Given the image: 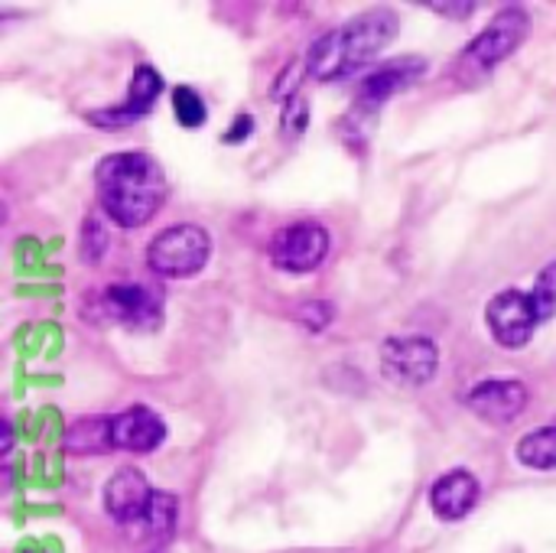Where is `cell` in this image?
<instances>
[{
  "label": "cell",
  "instance_id": "obj_1",
  "mask_svg": "<svg viewBox=\"0 0 556 553\" xmlns=\"http://www.w3.org/2000/svg\"><path fill=\"white\" fill-rule=\"evenodd\" d=\"M94 186L104 215L121 228L147 225L169 196L160 160L143 150H121L104 156L94 169Z\"/></svg>",
  "mask_w": 556,
  "mask_h": 553
},
{
  "label": "cell",
  "instance_id": "obj_2",
  "mask_svg": "<svg viewBox=\"0 0 556 553\" xmlns=\"http://www.w3.org/2000/svg\"><path fill=\"white\" fill-rule=\"evenodd\" d=\"M397 13L388 7H375L368 13L352 16L339 29H329L306 49V72L316 81H342L368 68L388 42L397 36Z\"/></svg>",
  "mask_w": 556,
  "mask_h": 553
},
{
  "label": "cell",
  "instance_id": "obj_3",
  "mask_svg": "<svg viewBox=\"0 0 556 553\" xmlns=\"http://www.w3.org/2000/svg\"><path fill=\"white\" fill-rule=\"evenodd\" d=\"M531 33V13L525 7H505L502 13H495L485 29L456 55V68L453 78L466 88L485 81Z\"/></svg>",
  "mask_w": 556,
  "mask_h": 553
},
{
  "label": "cell",
  "instance_id": "obj_4",
  "mask_svg": "<svg viewBox=\"0 0 556 553\" xmlns=\"http://www.w3.org/2000/svg\"><path fill=\"white\" fill-rule=\"evenodd\" d=\"M212 257V235L202 225L182 222V225H169L163 228L150 248H147V264L156 277H195Z\"/></svg>",
  "mask_w": 556,
  "mask_h": 553
},
{
  "label": "cell",
  "instance_id": "obj_5",
  "mask_svg": "<svg viewBox=\"0 0 556 553\" xmlns=\"http://www.w3.org/2000/svg\"><path fill=\"white\" fill-rule=\"evenodd\" d=\"M440 368V349L427 336H394L381 345V372L404 388L430 385Z\"/></svg>",
  "mask_w": 556,
  "mask_h": 553
},
{
  "label": "cell",
  "instance_id": "obj_6",
  "mask_svg": "<svg viewBox=\"0 0 556 553\" xmlns=\"http://www.w3.org/2000/svg\"><path fill=\"white\" fill-rule=\"evenodd\" d=\"M270 264L287 274H309L329 254V231L319 222H296L280 228L267 244Z\"/></svg>",
  "mask_w": 556,
  "mask_h": 553
},
{
  "label": "cell",
  "instance_id": "obj_7",
  "mask_svg": "<svg viewBox=\"0 0 556 553\" xmlns=\"http://www.w3.org/2000/svg\"><path fill=\"white\" fill-rule=\"evenodd\" d=\"M485 323L492 339L502 349H525L534 336V329L541 326V313L534 306V297L525 290H502L498 297L489 300L485 306Z\"/></svg>",
  "mask_w": 556,
  "mask_h": 553
},
{
  "label": "cell",
  "instance_id": "obj_8",
  "mask_svg": "<svg viewBox=\"0 0 556 553\" xmlns=\"http://www.w3.org/2000/svg\"><path fill=\"white\" fill-rule=\"evenodd\" d=\"M160 91H163V75H160L153 65L140 62V65L134 68V78H130V91H127V98H124L121 104H114V108L88 111V121H91L94 127H108V130H117V127L137 124V121H143V117L153 111V104H156Z\"/></svg>",
  "mask_w": 556,
  "mask_h": 553
},
{
  "label": "cell",
  "instance_id": "obj_9",
  "mask_svg": "<svg viewBox=\"0 0 556 553\" xmlns=\"http://www.w3.org/2000/svg\"><path fill=\"white\" fill-rule=\"evenodd\" d=\"M427 75V59L420 55H401V59H391L378 68H371L358 88V101L355 108L358 111H375L381 108L388 98L401 95L404 88H410L414 81H420Z\"/></svg>",
  "mask_w": 556,
  "mask_h": 553
},
{
  "label": "cell",
  "instance_id": "obj_10",
  "mask_svg": "<svg viewBox=\"0 0 556 553\" xmlns=\"http://www.w3.org/2000/svg\"><path fill=\"white\" fill-rule=\"evenodd\" d=\"M101 306L127 329H156L163 323V300L143 284H111L101 297Z\"/></svg>",
  "mask_w": 556,
  "mask_h": 553
},
{
  "label": "cell",
  "instance_id": "obj_11",
  "mask_svg": "<svg viewBox=\"0 0 556 553\" xmlns=\"http://www.w3.org/2000/svg\"><path fill=\"white\" fill-rule=\"evenodd\" d=\"M150 502H153V489H150V482L143 479L140 469L124 466L104 486V512L117 525H124V528L140 525V518L147 515Z\"/></svg>",
  "mask_w": 556,
  "mask_h": 553
},
{
  "label": "cell",
  "instance_id": "obj_12",
  "mask_svg": "<svg viewBox=\"0 0 556 553\" xmlns=\"http://www.w3.org/2000/svg\"><path fill=\"white\" fill-rule=\"evenodd\" d=\"M466 407L485 424H511L528 407V388L521 381H482L469 391Z\"/></svg>",
  "mask_w": 556,
  "mask_h": 553
},
{
  "label": "cell",
  "instance_id": "obj_13",
  "mask_svg": "<svg viewBox=\"0 0 556 553\" xmlns=\"http://www.w3.org/2000/svg\"><path fill=\"white\" fill-rule=\"evenodd\" d=\"M111 440L114 450H130V453H153L166 440V424L143 404L111 417Z\"/></svg>",
  "mask_w": 556,
  "mask_h": 553
},
{
  "label": "cell",
  "instance_id": "obj_14",
  "mask_svg": "<svg viewBox=\"0 0 556 553\" xmlns=\"http://www.w3.org/2000/svg\"><path fill=\"white\" fill-rule=\"evenodd\" d=\"M479 479L466 469H453L446 476H440L430 489V508L437 518L443 521H459L466 518L476 502H479Z\"/></svg>",
  "mask_w": 556,
  "mask_h": 553
},
{
  "label": "cell",
  "instance_id": "obj_15",
  "mask_svg": "<svg viewBox=\"0 0 556 553\" xmlns=\"http://www.w3.org/2000/svg\"><path fill=\"white\" fill-rule=\"evenodd\" d=\"M65 450L72 456H98L104 450H114L111 440V417H85L75 420L65 433Z\"/></svg>",
  "mask_w": 556,
  "mask_h": 553
},
{
  "label": "cell",
  "instance_id": "obj_16",
  "mask_svg": "<svg viewBox=\"0 0 556 553\" xmlns=\"http://www.w3.org/2000/svg\"><path fill=\"white\" fill-rule=\"evenodd\" d=\"M176 518H179V502H176V495H169V492H153V502H150L147 515H143L140 525H134V528H140L147 541L163 544V541L173 538ZM134 528H130V531H134Z\"/></svg>",
  "mask_w": 556,
  "mask_h": 553
},
{
  "label": "cell",
  "instance_id": "obj_17",
  "mask_svg": "<svg viewBox=\"0 0 556 553\" xmlns=\"http://www.w3.org/2000/svg\"><path fill=\"white\" fill-rule=\"evenodd\" d=\"M515 456H518V463H525L531 469H556V427L528 433L518 443Z\"/></svg>",
  "mask_w": 556,
  "mask_h": 553
},
{
  "label": "cell",
  "instance_id": "obj_18",
  "mask_svg": "<svg viewBox=\"0 0 556 553\" xmlns=\"http://www.w3.org/2000/svg\"><path fill=\"white\" fill-rule=\"evenodd\" d=\"M173 108H176V117L182 127H199L205 121V101L195 88L189 85H179L173 88Z\"/></svg>",
  "mask_w": 556,
  "mask_h": 553
},
{
  "label": "cell",
  "instance_id": "obj_19",
  "mask_svg": "<svg viewBox=\"0 0 556 553\" xmlns=\"http://www.w3.org/2000/svg\"><path fill=\"white\" fill-rule=\"evenodd\" d=\"M108 251V228L98 215H88L81 225V261L98 264Z\"/></svg>",
  "mask_w": 556,
  "mask_h": 553
},
{
  "label": "cell",
  "instance_id": "obj_20",
  "mask_svg": "<svg viewBox=\"0 0 556 553\" xmlns=\"http://www.w3.org/2000/svg\"><path fill=\"white\" fill-rule=\"evenodd\" d=\"M531 297H534V306H538V313H541V323L554 319L556 316V261L554 264H547V267L538 274Z\"/></svg>",
  "mask_w": 556,
  "mask_h": 553
},
{
  "label": "cell",
  "instance_id": "obj_21",
  "mask_svg": "<svg viewBox=\"0 0 556 553\" xmlns=\"http://www.w3.org/2000/svg\"><path fill=\"white\" fill-rule=\"evenodd\" d=\"M332 319H336V306L326 300H313V303H303L296 310V323L309 332H323Z\"/></svg>",
  "mask_w": 556,
  "mask_h": 553
},
{
  "label": "cell",
  "instance_id": "obj_22",
  "mask_svg": "<svg viewBox=\"0 0 556 553\" xmlns=\"http://www.w3.org/2000/svg\"><path fill=\"white\" fill-rule=\"evenodd\" d=\"M306 124H309V104H306V98H300V95L287 98L283 101V134L287 137H303Z\"/></svg>",
  "mask_w": 556,
  "mask_h": 553
},
{
  "label": "cell",
  "instance_id": "obj_23",
  "mask_svg": "<svg viewBox=\"0 0 556 553\" xmlns=\"http://www.w3.org/2000/svg\"><path fill=\"white\" fill-rule=\"evenodd\" d=\"M424 7H430V10H437V13H446V16H456V20H466V16H472V10H476V3H437V0H424Z\"/></svg>",
  "mask_w": 556,
  "mask_h": 553
},
{
  "label": "cell",
  "instance_id": "obj_24",
  "mask_svg": "<svg viewBox=\"0 0 556 553\" xmlns=\"http://www.w3.org/2000/svg\"><path fill=\"white\" fill-rule=\"evenodd\" d=\"M251 127H254V124H251V117H248V114H238V124H231V127H228L225 143H241V140L251 134Z\"/></svg>",
  "mask_w": 556,
  "mask_h": 553
},
{
  "label": "cell",
  "instance_id": "obj_25",
  "mask_svg": "<svg viewBox=\"0 0 556 553\" xmlns=\"http://www.w3.org/2000/svg\"><path fill=\"white\" fill-rule=\"evenodd\" d=\"M0 430H3V453H10L13 450V427H10V420H3Z\"/></svg>",
  "mask_w": 556,
  "mask_h": 553
}]
</instances>
